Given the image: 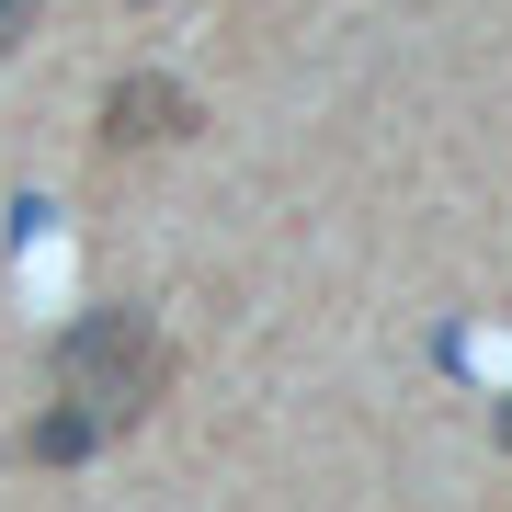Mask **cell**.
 Masks as SVG:
<instances>
[{"mask_svg": "<svg viewBox=\"0 0 512 512\" xmlns=\"http://www.w3.org/2000/svg\"><path fill=\"white\" fill-rule=\"evenodd\" d=\"M46 376H57V399L69 410H92V433L114 444V433H137L148 410L171 399V342L148 330V308H92V319H69L46 342Z\"/></svg>", "mask_w": 512, "mask_h": 512, "instance_id": "6da1fadb", "label": "cell"}, {"mask_svg": "<svg viewBox=\"0 0 512 512\" xmlns=\"http://www.w3.org/2000/svg\"><path fill=\"white\" fill-rule=\"evenodd\" d=\"M490 444H501V456H512V399H501V410H490Z\"/></svg>", "mask_w": 512, "mask_h": 512, "instance_id": "5b68a950", "label": "cell"}, {"mask_svg": "<svg viewBox=\"0 0 512 512\" xmlns=\"http://www.w3.org/2000/svg\"><path fill=\"white\" fill-rule=\"evenodd\" d=\"M12 456H23V467H80V456H103V433H92V410L57 399V410H35V421L12 433Z\"/></svg>", "mask_w": 512, "mask_h": 512, "instance_id": "3957f363", "label": "cell"}, {"mask_svg": "<svg viewBox=\"0 0 512 512\" xmlns=\"http://www.w3.org/2000/svg\"><path fill=\"white\" fill-rule=\"evenodd\" d=\"M171 137H194V92L171 69H126L103 92V148L114 160H137V148H171Z\"/></svg>", "mask_w": 512, "mask_h": 512, "instance_id": "7a4b0ae2", "label": "cell"}, {"mask_svg": "<svg viewBox=\"0 0 512 512\" xmlns=\"http://www.w3.org/2000/svg\"><path fill=\"white\" fill-rule=\"evenodd\" d=\"M35 23H46V0H0V57H12L23 35H35Z\"/></svg>", "mask_w": 512, "mask_h": 512, "instance_id": "277c9868", "label": "cell"}]
</instances>
